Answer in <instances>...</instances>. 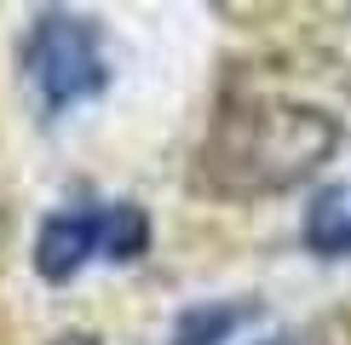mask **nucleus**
Returning a JSON list of instances; mask_svg holds the SVG:
<instances>
[{"instance_id": "obj_6", "label": "nucleus", "mask_w": 351, "mask_h": 345, "mask_svg": "<svg viewBox=\"0 0 351 345\" xmlns=\"http://www.w3.org/2000/svg\"><path fill=\"white\" fill-rule=\"evenodd\" d=\"M265 345H311V340H305V334H271Z\"/></svg>"}, {"instance_id": "obj_1", "label": "nucleus", "mask_w": 351, "mask_h": 345, "mask_svg": "<svg viewBox=\"0 0 351 345\" xmlns=\"http://www.w3.org/2000/svg\"><path fill=\"white\" fill-rule=\"evenodd\" d=\"M334 138H340V127L323 110H305V104L230 110L213 127V144H208V184L219 196L288 190L334 150Z\"/></svg>"}, {"instance_id": "obj_5", "label": "nucleus", "mask_w": 351, "mask_h": 345, "mask_svg": "<svg viewBox=\"0 0 351 345\" xmlns=\"http://www.w3.org/2000/svg\"><path fill=\"white\" fill-rule=\"evenodd\" d=\"M254 316H259V305H247V299H208V305L179 311L167 345H230Z\"/></svg>"}, {"instance_id": "obj_2", "label": "nucleus", "mask_w": 351, "mask_h": 345, "mask_svg": "<svg viewBox=\"0 0 351 345\" xmlns=\"http://www.w3.org/2000/svg\"><path fill=\"white\" fill-rule=\"evenodd\" d=\"M23 75H29V92H35L47 121L69 115L75 104H93L110 86L104 29L93 18H81V12H64V6L35 12L29 40H23Z\"/></svg>"}, {"instance_id": "obj_4", "label": "nucleus", "mask_w": 351, "mask_h": 345, "mask_svg": "<svg viewBox=\"0 0 351 345\" xmlns=\"http://www.w3.org/2000/svg\"><path fill=\"white\" fill-rule=\"evenodd\" d=\"M300 242L317 259H351V179L323 184L300 219Z\"/></svg>"}, {"instance_id": "obj_3", "label": "nucleus", "mask_w": 351, "mask_h": 345, "mask_svg": "<svg viewBox=\"0 0 351 345\" xmlns=\"http://www.w3.org/2000/svg\"><path fill=\"white\" fill-rule=\"evenodd\" d=\"M150 253V213L138 201H69L40 219L35 270L47 282H69L86 265H138Z\"/></svg>"}]
</instances>
